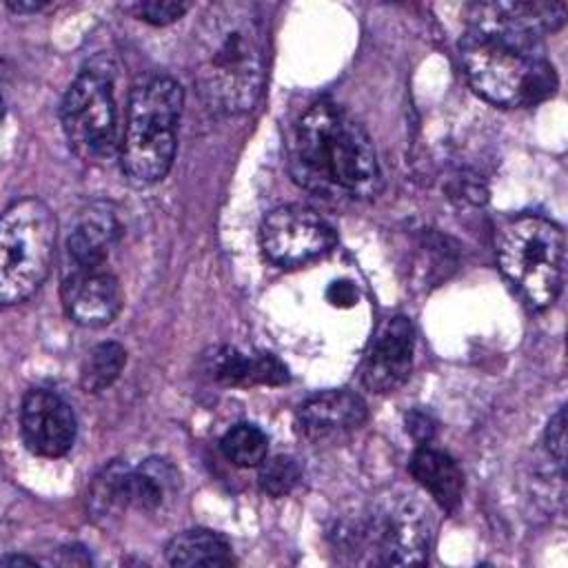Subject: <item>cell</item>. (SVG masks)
Masks as SVG:
<instances>
[{"instance_id": "44dd1931", "label": "cell", "mask_w": 568, "mask_h": 568, "mask_svg": "<svg viewBox=\"0 0 568 568\" xmlns=\"http://www.w3.org/2000/svg\"><path fill=\"white\" fill-rule=\"evenodd\" d=\"M302 477L297 462L288 455H275L260 464V488L271 497L288 495Z\"/></svg>"}, {"instance_id": "9c48e42d", "label": "cell", "mask_w": 568, "mask_h": 568, "mask_svg": "<svg viewBox=\"0 0 568 568\" xmlns=\"http://www.w3.org/2000/svg\"><path fill=\"white\" fill-rule=\"evenodd\" d=\"M180 475L166 459L149 457L140 466L122 462L104 468L89 493V506L95 517H113L124 510L155 513L178 493Z\"/></svg>"}, {"instance_id": "ac0fdd59", "label": "cell", "mask_w": 568, "mask_h": 568, "mask_svg": "<svg viewBox=\"0 0 568 568\" xmlns=\"http://www.w3.org/2000/svg\"><path fill=\"white\" fill-rule=\"evenodd\" d=\"M166 561L171 566L193 568V566H231L235 564L231 544L215 530L209 528H191L175 535L166 544Z\"/></svg>"}, {"instance_id": "5bb4252c", "label": "cell", "mask_w": 568, "mask_h": 568, "mask_svg": "<svg viewBox=\"0 0 568 568\" xmlns=\"http://www.w3.org/2000/svg\"><path fill=\"white\" fill-rule=\"evenodd\" d=\"M366 402L351 390H324L308 397L295 415L300 433L313 444H337L364 426Z\"/></svg>"}, {"instance_id": "4316f807", "label": "cell", "mask_w": 568, "mask_h": 568, "mask_svg": "<svg viewBox=\"0 0 568 568\" xmlns=\"http://www.w3.org/2000/svg\"><path fill=\"white\" fill-rule=\"evenodd\" d=\"M0 566H2V568H18V566H38V561H36V559H31V557H24V555H7V557H2Z\"/></svg>"}, {"instance_id": "484cf974", "label": "cell", "mask_w": 568, "mask_h": 568, "mask_svg": "<svg viewBox=\"0 0 568 568\" xmlns=\"http://www.w3.org/2000/svg\"><path fill=\"white\" fill-rule=\"evenodd\" d=\"M7 7L11 11H16V13H33V11L47 7V2L44 0H18V2L16 0H7Z\"/></svg>"}, {"instance_id": "603a6c76", "label": "cell", "mask_w": 568, "mask_h": 568, "mask_svg": "<svg viewBox=\"0 0 568 568\" xmlns=\"http://www.w3.org/2000/svg\"><path fill=\"white\" fill-rule=\"evenodd\" d=\"M544 446L550 459L555 462L559 475H564V462H566V408L559 406L555 415L548 419V426L544 430Z\"/></svg>"}, {"instance_id": "7402d4cb", "label": "cell", "mask_w": 568, "mask_h": 568, "mask_svg": "<svg viewBox=\"0 0 568 568\" xmlns=\"http://www.w3.org/2000/svg\"><path fill=\"white\" fill-rule=\"evenodd\" d=\"M140 20L149 22V24H171L175 20H180L186 11L189 4L186 2H169V0H149V2H138L129 7Z\"/></svg>"}, {"instance_id": "d4e9b609", "label": "cell", "mask_w": 568, "mask_h": 568, "mask_svg": "<svg viewBox=\"0 0 568 568\" xmlns=\"http://www.w3.org/2000/svg\"><path fill=\"white\" fill-rule=\"evenodd\" d=\"M326 297H328V302H333V304L351 306V304L355 302L357 293H355V286H353L351 282H335V284H331Z\"/></svg>"}, {"instance_id": "8fae6325", "label": "cell", "mask_w": 568, "mask_h": 568, "mask_svg": "<svg viewBox=\"0 0 568 568\" xmlns=\"http://www.w3.org/2000/svg\"><path fill=\"white\" fill-rule=\"evenodd\" d=\"M20 430L31 453L40 457H62L75 442L78 424L71 406L58 393L31 388L22 397Z\"/></svg>"}, {"instance_id": "6da1fadb", "label": "cell", "mask_w": 568, "mask_h": 568, "mask_svg": "<svg viewBox=\"0 0 568 568\" xmlns=\"http://www.w3.org/2000/svg\"><path fill=\"white\" fill-rule=\"evenodd\" d=\"M566 20V2H479L468 9L459 58L475 93L497 106H535L557 89L544 36Z\"/></svg>"}, {"instance_id": "e0dca14e", "label": "cell", "mask_w": 568, "mask_h": 568, "mask_svg": "<svg viewBox=\"0 0 568 568\" xmlns=\"http://www.w3.org/2000/svg\"><path fill=\"white\" fill-rule=\"evenodd\" d=\"M413 479L444 508L455 510L464 495V473L459 464L437 448L422 444L408 462Z\"/></svg>"}, {"instance_id": "7c38bea8", "label": "cell", "mask_w": 568, "mask_h": 568, "mask_svg": "<svg viewBox=\"0 0 568 568\" xmlns=\"http://www.w3.org/2000/svg\"><path fill=\"white\" fill-rule=\"evenodd\" d=\"M67 317L80 326H104L122 308V288L113 273L98 268H69L60 286Z\"/></svg>"}, {"instance_id": "52a82bcc", "label": "cell", "mask_w": 568, "mask_h": 568, "mask_svg": "<svg viewBox=\"0 0 568 568\" xmlns=\"http://www.w3.org/2000/svg\"><path fill=\"white\" fill-rule=\"evenodd\" d=\"M58 222L38 197L13 202L0 224V300L18 304L47 280L55 255Z\"/></svg>"}, {"instance_id": "3957f363", "label": "cell", "mask_w": 568, "mask_h": 568, "mask_svg": "<svg viewBox=\"0 0 568 568\" xmlns=\"http://www.w3.org/2000/svg\"><path fill=\"white\" fill-rule=\"evenodd\" d=\"M293 180L335 200H371L382 189L377 151L366 129L342 106L311 104L288 138Z\"/></svg>"}, {"instance_id": "9a60e30c", "label": "cell", "mask_w": 568, "mask_h": 568, "mask_svg": "<svg viewBox=\"0 0 568 568\" xmlns=\"http://www.w3.org/2000/svg\"><path fill=\"white\" fill-rule=\"evenodd\" d=\"M120 240V220L111 202L95 200L87 204L69 235H67V255L69 268H98L104 266L111 248Z\"/></svg>"}, {"instance_id": "ba28073f", "label": "cell", "mask_w": 568, "mask_h": 568, "mask_svg": "<svg viewBox=\"0 0 568 568\" xmlns=\"http://www.w3.org/2000/svg\"><path fill=\"white\" fill-rule=\"evenodd\" d=\"M60 122L69 149L87 164H104L120 155V129L113 80L102 69L78 73L62 98Z\"/></svg>"}, {"instance_id": "2e32d148", "label": "cell", "mask_w": 568, "mask_h": 568, "mask_svg": "<svg viewBox=\"0 0 568 568\" xmlns=\"http://www.w3.org/2000/svg\"><path fill=\"white\" fill-rule=\"evenodd\" d=\"M209 373L231 386H280L288 379L286 366L271 353H242L231 346L209 355Z\"/></svg>"}, {"instance_id": "7a4b0ae2", "label": "cell", "mask_w": 568, "mask_h": 568, "mask_svg": "<svg viewBox=\"0 0 568 568\" xmlns=\"http://www.w3.org/2000/svg\"><path fill=\"white\" fill-rule=\"evenodd\" d=\"M193 82L209 111L240 115L266 80V24L253 2H215L193 33Z\"/></svg>"}, {"instance_id": "cb8c5ba5", "label": "cell", "mask_w": 568, "mask_h": 568, "mask_svg": "<svg viewBox=\"0 0 568 568\" xmlns=\"http://www.w3.org/2000/svg\"><path fill=\"white\" fill-rule=\"evenodd\" d=\"M406 433L419 442V444H428L435 435V422L428 413L424 410H410L406 415Z\"/></svg>"}, {"instance_id": "8992f818", "label": "cell", "mask_w": 568, "mask_h": 568, "mask_svg": "<svg viewBox=\"0 0 568 568\" xmlns=\"http://www.w3.org/2000/svg\"><path fill=\"white\" fill-rule=\"evenodd\" d=\"M564 231L546 217L519 215L499 231V268L537 311L552 306L557 300L564 284Z\"/></svg>"}, {"instance_id": "d6986e66", "label": "cell", "mask_w": 568, "mask_h": 568, "mask_svg": "<svg viewBox=\"0 0 568 568\" xmlns=\"http://www.w3.org/2000/svg\"><path fill=\"white\" fill-rule=\"evenodd\" d=\"M220 448L231 464L240 468H251L260 466L266 459L268 437L260 426L242 422L222 435Z\"/></svg>"}, {"instance_id": "ffe728a7", "label": "cell", "mask_w": 568, "mask_h": 568, "mask_svg": "<svg viewBox=\"0 0 568 568\" xmlns=\"http://www.w3.org/2000/svg\"><path fill=\"white\" fill-rule=\"evenodd\" d=\"M126 364V351L118 342H102L98 344L80 373V384L87 393H100L109 388L122 373Z\"/></svg>"}, {"instance_id": "4fadbf2b", "label": "cell", "mask_w": 568, "mask_h": 568, "mask_svg": "<svg viewBox=\"0 0 568 568\" xmlns=\"http://www.w3.org/2000/svg\"><path fill=\"white\" fill-rule=\"evenodd\" d=\"M415 328L404 315H395L377 331L366 357L362 382L373 393L397 390L413 371Z\"/></svg>"}, {"instance_id": "30bf717a", "label": "cell", "mask_w": 568, "mask_h": 568, "mask_svg": "<svg viewBox=\"0 0 568 568\" xmlns=\"http://www.w3.org/2000/svg\"><path fill=\"white\" fill-rule=\"evenodd\" d=\"M335 242V229L317 211L302 204L273 209L260 226L262 251L277 266H297L317 260Z\"/></svg>"}, {"instance_id": "5b68a950", "label": "cell", "mask_w": 568, "mask_h": 568, "mask_svg": "<svg viewBox=\"0 0 568 568\" xmlns=\"http://www.w3.org/2000/svg\"><path fill=\"white\" fill-rule=\"evenodd\" d=\"M433 517L428 506L413 493L395 490L362 515L335 528L337 548L353 555L366 552L373 564L417 566L428 557Z\"/></svg>"}, {"instance_id": "277c9868", "label": "cell", "mask_w": 568, "mask_h": 568, "mask_svg": "<svg viewBox=\"0 0 568 568\" xmlns=\"http://www.w3.org/2000/svg\"><path fill=\"white\" fill-rule=\"evenodd\" d=\"M182 106L184 91L169 75H151L131 89L118 158L133 186L155 184L169 173Z\"/></svg>"}]
</instances>
